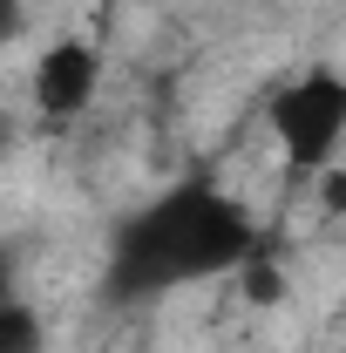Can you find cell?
I'll use <instances>...</instances> for the list:
<instances>
[{"mask_svg":"<svg viewBox=\"0 0 346 353\" xmlns=\"http://www.w3.org/2000/svg\"><path fill=\"white\" fill-rule=\"evenodd\" d=\"M28 95H34V109H41L48 123L88 116V102L102 95V48L88 41V34L48 41L41 54H34V68H28Z\"/></svg>","mask_w":346,"mask_h":353,"instance_id":"obj_3","label":"cell"},{"mask_svg":"<svg viewBox=\"0 0 346 353\" xmlns=\"http://www.w3.org/2000/svg\"><path fill=\"white\" fill-rule=\"evenodd\" d=\"M0 353H48V312L28 292H7L0 306Z\"/></svg>","mask_w":346,"mask_h":353,"instance_id":"obj_4","label":"cell"},{"mask_svg":"<svg viewBox=\"0 0 346 353\" xmlns=\"http://www.w3.org/2000/svg\"><path fill=\"white\" fill-rule=\"evenodd\" d=\"M258 259V224L252 211L217 183L190 170L163 183L156 197H143L130 218L109 231V265H102V292L116 306H150L163 292L231 279Z\"/></svg>","mask_w":346,"mask_h":353,"instance_id":"obj_1","label":"cell"},{"mask_svg":"<svg viewBox=\"0 0 346 353\" xmlns=\"http://www.w3.org/2000/svg\"><path fill=\"white\" fill-rule=\"evenodd\" d=\"M265 130L292 176H326L346 163V68L305 61L299 75H285L265 102Z\"/></svg>","mask_w":346,"mask_h":353,"instance_id":"obj_2","label":"cell"}]
</instances>
